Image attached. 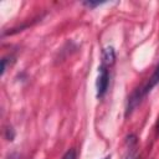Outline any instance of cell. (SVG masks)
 Masks as SVG:
<instances>
[{"label":"cell","instance_id":"obj_1","mask_svg":"<svg viewBox=\"0 0 159 159\" xmlns=\"http://www.w3.org/2000/svg\"><path fill=\"white\" fill-rule=\"evenodd\" d=\"M98 78H97V82H96V86H97V97L101 98L104 96V93L107 92V88H108V83H109V76H108V71H107V67L101 65L99 68H98Z\"/></svg>","mask_w":159,"mask_h":159},{"label":"cell","instance_id":"obj_2","mask_svg":"<svg viewBox=\"0 0 159 159\" xmlns=\"http://www.w3.org/2000/svg\"><path fill=\"white\" fill-rule=\"evenodd\" d=\"M158 83H159V65L157 66V68H155L154 73H153V75H152V77L149 78V81H148V83L145 84V87H144L142 91H138L139 96L142 97V96L147 94V93H148V92H150V91H152V88H153V87H155Z\"/></svg>","mask_w":159,"mask_h":159},{"label":"cell","instance_id":"obj_3","mask_svg":"<svg viewBox=\"0 0 159 159\" xmlns=\"http://www.w3.org/2000/svg\"><path fill=\"white\" fill-rule=\"evenodd\" d=\"M114 60H116V53L113 47H106L102 52V65L106 67L112 66L114 63Z\"/></svg>","mask_w":159,"mask_h":159},{"label":"cell","instance_id":"obj_4","mask_svg":"<svg viewBox=\"0 0 159 159\" xmlns=\"http://www.w3.org/2000/svg\"><path fill=\"white\" fill-rule=\"evenodd\" d=\"M62 159H76V153H75V150H73V149H70V150L62 157Z\"/></svg>","mask_w":159,"mask_h":159},{"label":"cell","instance_id":"obj_5","mask_svg":"<svg viewBox=\"0 0 159 159\" xmlns=\"http://www.w3.org/2000/svg\"><path fill=\"white\" fill-rule=\"evenodd\" d=\"M101 4H102V2H99V1H97V2H93V1H84V2H83V5H86V6L91 7V9H93V7H96V6L101 5Z\"/></svg>","mask_w":159,"mask_h":159},{"label":"cell","instance_id":"obj_6","mask_svg":"<svg viewBox=\"0 0 159 159\" xmlns=\"http://www.w3.org/2000/svg\"><path fill=\"white\" fill-rule=\"evenodd\" d=\"M14 137H15L14 130H12L11 128H7V129H6V138H7V140H12Z\"/></svg>","mask_w":159,"mask_h":159},{"label":"cell","instance_id":"obj_7","mask_svg":"<svg viewBox=\"0 0 159 159\" xmlns=\"http://www.w3.org/2000/svg\"><path fill=\"white\" fill-rule=\"evenodd\" d=\"M125 159H135V155H134L133 153H130V154H129V155H128Z\"/></svg>","mask_w":159,"mask_h":159},{"label":"cell","instance_id":"obj_8","mask_svg":"<svg viewBox=\"0 0 159 159\" xmlns=\"http://www.w3.org/2000/svg\"><path fill=\"white\" fill-rule=\"evenodd\" d=\"M104 159H111V157H106V158H104Z\"/></svg>","mask_w":159,"mask_h":159}]
</instances>
